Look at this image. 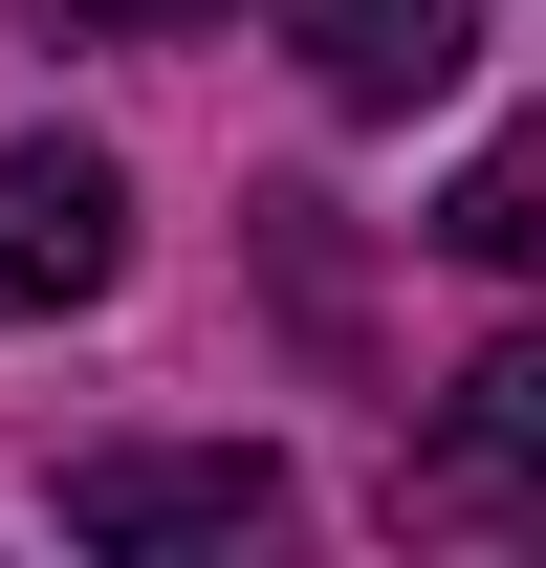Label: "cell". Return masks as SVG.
I'll list each match as a JSON object with an SVG mask.
<instances>
[{"mask_svg":"<svg viewBox=\"0 0 546 568\" xmlns=\"http://www.w3.org/2000/svg\"><path fill=\"white\" fill-rule=\"evenodd\" d=\"M110 263H132V175L88 132H0V328L110 306Z\"/></svg>","mask_w":546,"mask_h":568,"instance_id":"6da1fadb","label":"cell"},{"mask_svg":"<svg viewBox=\"0 0 546 568\" xmlns=\"http://www.w3.org/2000/svg\"><path fill=\"white\" fill-rule=\"evenodd\" d=\"M284 525L263 437H132V459H67V547H241Z\"/></svg>","mask_w":546,"mask_h":568,"instance_id":"7a4b0ae2","label":"cell"},{"mask_svg":"<svg viewBox=\"0 0 546 568\" xmlns=\"http://www.w3.org/2000/svg\"><path fill=\"white\" fill-rule=\"evenodd\" d=\"M284 44H306L328 110H437L481 67V0H284Z\"/></svg>","mask_w":546,"mask_h":568,"instance_id":"3957f363","label":"cell"},{"mask_svg":"<svg viewBox=\"0 0 546 568\" xmlns=\"http://www.w3.org/2000/svg\"><path fill=\"white\" fill-rule=\"evenodd\" d=\"M415 503H481V525H546V328H525V351H481L459 394H437V459H415Z\"/></svg>","mask_w":546,"mask_h":568,"instance_id":"277c9868","label":"cell"},{"mask_svg":"<svg viewBox=\"0 0 546 568\" xmlns=\"http://www.w3.org/2000/svg\"><path fill=\"white\" fill-rule=\"evenodd\" d=\"M437 263H503V284H546V132L459 153V197H437Z\"/></svg>","mask_w":546,"mask_h":568,"instance_id":"5b68a950","label":"cell"},{"mask_svg":"<svg viewBox=\"0 0 546 568\" xmlns=\"http://www.w3.org/2000/svg\"><path fill=\"white\" fill-rule=\"evenodd\" d=\"M67 44H175V22H219V0H44Z\"/></svg>","mask_w":546,"mask_h":568,"instance_id":"8992f818","label":"cell"}]
</instances>
